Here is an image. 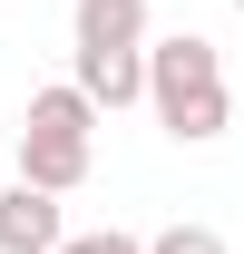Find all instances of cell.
<instances>
[{
	"label": "cell",
	"mask_w": 244,
	"mask_h": 254,
	"mask_svg": "<svg viewBox=\"0 0 244 254\" xmlns=\"http://www.w3.org/2000/svg\"><path fill=\"white\" fill-rule=\"evenodd\" d=\"M147 108H156V127H166L176 147H215V137L235 127L225 49H215V39H195V30L156 39V49H147Z\"/></svg>",
	"instance_id": "obj_1"
},
{
	"label": "cell",
	"mask_w": 244,
	"mask_h": 254,
	"mask_svg": "<svg viewBox=\"0 0 244 254\" xmlns=\"http://www.w3.org/2000/svg\"><path fill=\"white\" fill-rule=\"evenodd\" d=\"M88 157H98V98L78 78L59 88H30V118H20V176L49 195H78L88 186Z\"/></svg>",
	"instance_id": "obj_2"
},
{
	"label": "cell",
	"mask_w": 244,
	"mask_h": 254,
	"mask_svg": "<svg viewBox=\"0 0 244 254\" xmlns=\"http://www.w3.org/2000/svg\"><path fill=\"white\" fill-rule=\"evenodd\" d=\"M68 245V205L30 176H10L0 186V254H59Z\"/></svg>",
	"instance_id": "obj_3"
},
{
	"label": "cell",
	"mask_w": 244,
	"mask_h": 254,
	"mask_svg": "<svg viewBox=\"0 0 244 254\" xmlns=\"http://www.w3.org/2000/svg\"><path fill=\"white\" fill-rule=\"evenodd\" d=\"M68 78H78L98 108H137V98H147V49H78Z\"/></svg>",
	"instance_id": "obj_4"
},
{
	"label": "cell",
	"mask_w": 244,
	"mask_h": 254,
	"mask_svg": "<svg viewBox=\"0 0 244 254\" xmlns=\"http://www.w3.org/2000/svg\"><path fill=\"white\" fill-rule=\"evenodd\" d=\"M78 49H147V0H78Z\"/></svg>",
	"instance_id": "obj_5"
},
{
	"label": "cell",
	"mask_w": 244,
	"mask_h": 254,
	"mask_svg": "<svg viewBox=\"0 0 244 254\" xmlns=\"http://www.w3.org/2000/svg\"><path fill=\"white\" fill-rule=\"evenodd\" d=\"M147 254H235V245H225L215 225H156V235H147Z\"/></svg>",
	"instance_id": "obj_6"
},
{
	"label": "cell",
	"mask_w": 244,
	"mask_h": 254,
	"mask_svg": "<svg viewBox=\"0 0 244 254\" xmlns=\"http://www.w3.org/2000/svg\"><path fill=\"white\" fill-rule=\"evenodd\" d=\"M59 254H147V235H118V225H98V235H68Z\"/></svg>",
	"instance_id": "obj_7"
},
{
	"label": "cell",
	"mask_w": 244,
	"mask_h": 254,
	"mask_svg": "<svg viewBox=\"0 0 244 254\" xmlns=\"http://www.w3.org/2000/svg\"><path fill=\"white\" fill-rule=\"evenodd\" d=\"M235 10H244V0H235Z\"/></svg>",
	"instance_id": "obj_8"
}]
</instances>
